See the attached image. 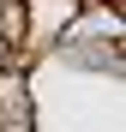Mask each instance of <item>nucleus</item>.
<instances>
[{"instance_id": "nucleus-1", "label": "nucleus", "mask_w": 126, "mask_h": 132, "mask_svg": "<svg viewBox=\"0 0 126 132\" xmlns=\"http://www.w3.org/2000/svg\"><path fill=\"white\" fill-rule=\"evenodd\" d=\"M84 0H24V48H48L78 24Z\"/></svg>"}]
</instances>
